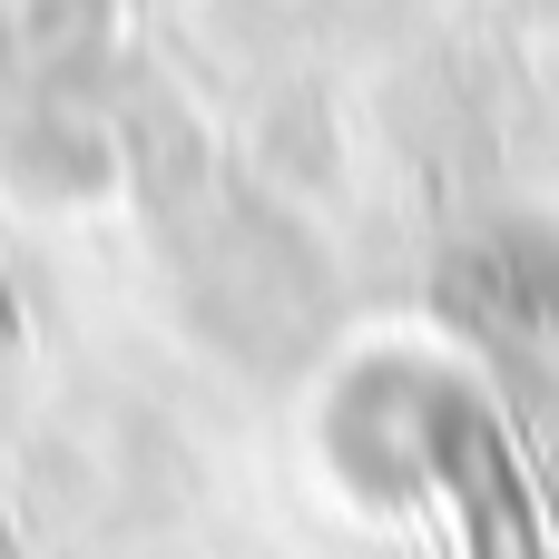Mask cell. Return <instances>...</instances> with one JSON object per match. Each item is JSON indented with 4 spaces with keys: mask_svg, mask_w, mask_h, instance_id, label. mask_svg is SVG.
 I'll use <instances>...</instances> for the list:
<instances>
[{
    "mask_svg": "<svg viewBox=\"0 0 559 559\" xmlns=\"http://www.w3.org/2000/svg\"><path fill=\"white\" fill-rule=\"evenodd\" d=\"M472 452H481V393L432 354H373L324 403V462L364 501H413Z\"/></svg>",
    "mask_w": 559,
    "mask_h": 559,
    "instance_id": "cell-1",
    "label": "cell"
}]
</instances>
